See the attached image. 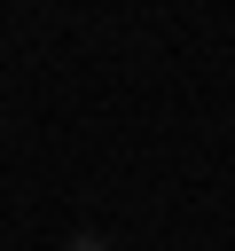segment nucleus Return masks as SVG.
I'll return each mask as SVG.
<instances>
[{"mask_svg": "<svg viewBox=\"0 0 235 251\" xmlns=\"http://www.w3.org/2000/svg\"><path fill=\"white\" fill-rule=\"evenodd\" d=\"M63 251H110V243H102V235H70Z\"/></svg>", "mask_w": 235, "mask_h": 251, "instance_id": "obj_1", "label": "nucleus"}]
</instances>
